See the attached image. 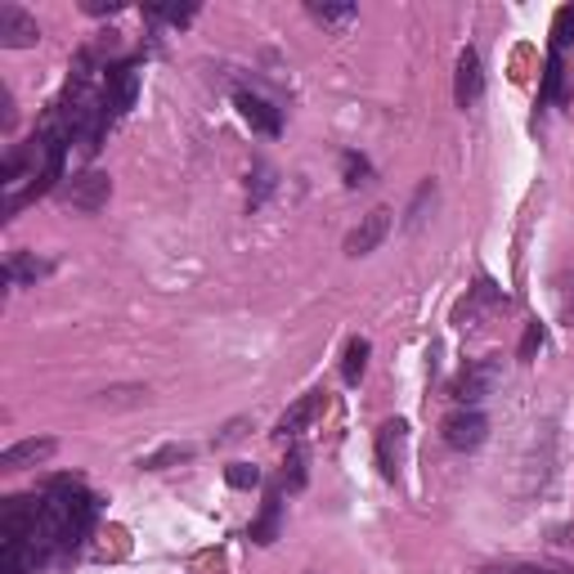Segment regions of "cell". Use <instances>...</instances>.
<instances>
[{
    "mask_svg": "<svg viewBox=\"0 0 574 574\" xmlns=\"http://www.w3.org/2000/svg\"><path fill=\"white\" fill-rule=\"evenodd\" d=\"M341 175H346L351 188L373 184V167H368V158H359V152H346V158H341Z\"/></svg>",
    "mask_w": 574,
    "mask_h": 574,
    "instance_id": "18",
    "label": "cell"
},
{
    "mask_svg": "<svg viewBox=\"0 0 574 574\" xmlns=\"http://www.w3.org/2000/svg\"><path fill=\"white\" fill-rule=\"evenodd\" d=\"M283 485L288 489H305V449H288V463H283Z\"/></svg>",
    "mask_w": 574,
    "mask_h": 574,
    "instance_id": "19",
    "label": "cell"
},
{
    "mask_svg": "<svg viewBox=\"0 0 574 574\" xmlns=\"http://www.w3.org/2000/svg\"><path fill=\"white\" fill-rule=\"evenodd\" d=\"M319 408H323V391H310V395H301L283 417H279V427H274V440H296L305 427H310L315 423V417H319Z\"/></svg>",
    "mask_w": 574,
    "mask_h": 574,
    "instance_id": "10",
    "label": "cell"
},
{
    "mask_svg": "<svg viewBox=\"0 0 574 574\" xmlns=\"http://www.w3.org/2000/svg\"><path fill=\"white\" fill-rule=\"evenodd\" d=\"M480 574H552L548 565H525V561H508V565H485Z\"/></svg>",
    "mask_w": 574,
    "mask_h": 574,
    "instance_id": "25",
    "label": "cell"
},
{
    "mask_svg": "<svg viewBox=\"0 0 574 574\" xmlns=\"http://www.w3.org/2000/svg\"><path fill=\"white\" fill-rule=\"evenodd\" d=\"M552 574H574V570H552Z\"/></svg>",
    "mask_w": 574,
    "mask_h": 574,
    "instance_id": "29",
    "label": "cell"
},
{
    "mask_svg": "<svg viewBox=\"0 0 574 574\" xmlns=\"http://www.w3.org/2000/svg\"><path fill=\"white\" fill-rule=\"evenodd\" d=\"M224 480L234 485V489H256V485H260V472H256L252 463H234V467L224 472Z\"/></svg>",
    "mask_w": 574,
    "mask_h": 574,
    "instance_id": "22",
    "label": "cell"
},
{
    "mask_svg": "<svg viewBox=\"0 0 574 574\" xmlns=\"http://www.w3.org/2000/svg\"><path fill=\"white\" fill-rule=\"evenodd\" d=\"M243 427H247V417H234V423H229V427L216 436V444H234V440L243 436Z\"/></svg>",
    "mask_w": 574,
    "mask_h": 574,
    "instance_id": "27",
    "label": "cell"
},
{
    "mask_svg": "<svg viewBox=\"0 0 574 574\" xmlns=\"http://www.w3.org/2000/svg\"><path fill=\"white\" fill-rule=\"evenodd\" d=\"M118 0H86V14H118Z\"/></svg>",
    "mask_w": 574,
    "mask_h": 574,
    "instance_id": "28",
    "label": "cell"
},
{
    "mask_svg": "<svg viewBox=\"0 0 574 574\" xmlns=\"http://www.w3.org/2000/svg\"><path fill=\"white\" fill-rule=\"evenodd\" d=\"M41 41V27L23 5H0V46L5 50H32Z\"/></svg>",
    "mask_w": 574,
    "mask_h": 574,
    "instance_id": "6",
    "label": "cell"
},
{
    "mask_svg": "<svg viewBox=\"0 0 574 574\" xmlns=\"http://www.w3.org/2000/svg\"><path fill=\"white\" fill-rule=\"evenodd\" d=\"M557 82H561V59L552 54V63H548V76H544V99H552V95H557Z\"/></svg>",
    "mask_w": 574,
    "mask_h": 574,
    "instance_id": "26",
    "label": "cell"
},
{
    "mask_svg": "<svg viewBox=\"0 0 574 574\" xmlns=\"http://www.w3.org/2000/svg\"><path fill=\"white\" fill-rule=\"evenodd\" d=\"M135 95H139V68H135V63L108 68V82H103V108L112 112V118H122L126 108H135Z\"/></svg>",
    "mask_w": 574,
    "mask_h": 574,
    "instance_id": "5",
    "label": "cell"
},
{
    "mask_svg": "<svg viewBox=\"0 0 574 574\" xmlns=\"http://www.w3.org/2000/svg\"><path fill=\"white\" fill-rule=\"evenodd\" d=\"M427 203H436V184H431V180L413 194V207H408V229H417V224L427 220Z\"/></svg>",
    "mask_w": 574,
    "mask_h": 574,
    "instance_id": "21",
    "label": "cell"
},
{
    "mask_svg": "<svg viewBox=\"0 0 574 574\" xmlns=\"http://www.w3.org/2000/svg\"><path fill=\"white\" fill-rule=\"evenodd\" d=\"M499 377H503V364L499 359H480V364H472V368H463V377H457V387H453V395L463 400V408H476L493 387H499Z\"/></svg>",
    "mask_w": 574,
    "mask_h": 574,
    "instance_id": "4",
    "label": "cell"
},
{
    "mask_svg": "<svg viewBox=\"0 0 574 574\" xmlns=\"http://www.w3.org/2000/svg\"><path fill=\"white\" fill-rule=\"evenodd\" d=\"M368 351H373V346H368L364 337H351V341H346V355H341V377H346L351 387H355V381L364 377V368H368Z\"/></svg>",
    "mask_w": 574,
    "mask_h": 574,
    "instance_id": "14",
    "label": "cell"
},
{
    "mask_svg": "<svg viewBox=\"0 0 574 574\" xmlns=\"http://www.w3.org/2000/svg\"><path fill=\"white\" fill-rule=\"evenodd\" d=\"M440 436L449 449L457 453H476L485 440H489V417L480 408H453L444 423H440Z\"/></svg>",
    "mask_w": 574,
    "mask_h": 574,
    "instance_id": "1",
    "label": "cell"
},
{
    "mask_svg": "<svg viewBox=\"0 0 574 574\" xmlns=\"http://www.w3.org/2000/svg\"><path fill=\"white\" fill-rule=\"evenodd\" d=\"M188 457H194V449H188V444H167V449H158V453H148L139 467H144V472H162V467L188 463Z\"/></svg>",
    "mask_w": 574,
    "mask_h": 574,
    "instance_id": "15",
    "label": "cell"
},
{
    "mask_svg": "<svg viewBox=\"0 0 574 574\" xmlns=\"http://www.w3.org/2000/svg\"><path fill=\"white\" fill-rule=\"evenodd\" d=\"M59 198H63L72 211L95 216V211H103L108 198H112V180H108L103 171H82V175H72V180L59 188Z\"/></svg>",
    "mask_w": 574,
    "mask_h": 574,
    "instance_id": "2",
    "label": "cell"
},
{
    "mask_svg": "<svg viewBox=\"0 0 574 574\" xmlns=\"http://www.w3.org/2000/svg\"><path fill=\"white\" fill-rule=\"evenodd\" d=\"M570 46H574V5L557 10V19H552V50L561 54V50H570Z\"/></svg>",
    "mask_w": 574,
    "mask_h": 574,
    "instance_id": "17",
    "label": "cell"
},
{
    "mask_svg": "<svg viewBox=\"0 0 574 574\" xmlns=\"http://www.w3.org/2000/svg\"><path fill=\"white\" fill-rule=\"evenodd\" d=\"M144 14H148V19H162V23H175V27H184V23L194 19L198 10H194V5H148Z\"/></svg>",
    "mask_w": 574,
    "mask_h": 574,
    "instance_id": "20",
    "label": "cell"
},
{
    "mask_svg": "<svg viewBox=\"0 0 574 574\" xmlns=\"http://www.w3.org/2000/svg\"><path fill=\"white\" fill-rule=\"evenodd\" d=\"M539 346H544V328H539V323H529V328H525V337H521V351H516V355H521V364H529Z\"/></svg>",
    "mask_w": 574,
    "mask_h": 574,
    "instance_id": "24",
    "label": "cell"
},
{
    "mask_svg": "<svg viewBox=\"0 0 574 574\" xmlns=\"http://www.w3.org/2000/svg\"><path fill=\"white\" fill-rule=\"evenodd\" d=\"M480 95H485L480 54H476V50H463V54H457V72H453V103H457V108H472Z\"/></svg>",
    "mask_w": 574,
    "mask_h": 574,
    "instance_id": "8",
    "label": "cell"
},
{
    "mask_svg": "<svg viewBox=\"0 0 574 574\" xmlns=\"http://www.w3.org/2000/svg\"><path fill=\"white\" fill-rule=\"evenodd\" d=\"M310 19L323 27H346L359 19V5H310Z\"/></svg>",
    "mask_w": 574,
    "mask_h": 574,
    "instance_id": "16",
    "label": "cell"
},
{
    "mask_svg": "<svg viewBox=\"0 0 574 574\" xmlns=\"http://www.w3.org/2000/svg\"><path fill=\"white\" fill-rule=\"evenodd\" d=\"M234 103H239L243 122H247L252 131H260V135H279V131H283V118H279V108H274L270 99H260V95H252V90H239Z\"/></svg>",
    "mask_w": 574,
    "mask_h": 574,
    "instance_id": "9",
    "label": "cell"
},
{
    "mask_svg": "<svg viewBox=\"0 0 574 574\" xmlns=\"http://www.w3.org/2000/svg\"><path fill=\"white\" fill-rule=\"evenodd\" d=\"M391 234V207H373L351 234H346V256H368L381 247V239Z\"/></svg>",
    "mask_w": 574,
    "mask_h": 574,
    "instance_id": "7",
    "label": "cell"
},
{
    "mask_svg": "<svg viewBox=\"0 0 574 574\" xmlns=\"http://www.w3.org/2000/svg\"><path fill=\"white\" fill-rule=\"evenodd\" d=\"M557 305H561V319L574 328V279L570 274L557 279Z\"/></svg>",
    "mask_w": 574,
    "mask_h": 574,
    "instance_id": "23",
    "label": "cell"
},
{
    "mask_svg": "<svg viewBox=\"0 0 574 574\" xmlns=\"http://www.w3.org/2000/svg\"><path fill=\"white\" fill-rule=\"evenodd\" d=\"M46 270H50V265H46V260H36V256H27V252H19V256H10V260H5V279H10L14 288L36 283Z\"/></svg>",
    "mask_w": 574,
    "mask_h": 574,
    "instance_id": "13",
    "label": "cell"
},
{
    "mask_svg": "<svg viewBox=\"0 0 574 574\" xmlns=\"http://www.w3.org/2000/svg\"><path fill=\"white\" fill-rule=\"evenodd\" d=\"M279 525H283V503H279V493H270V499H265V508H260V516L252 521V544L270 548L279 539Z\"/></svg>",
    "mask_w": 574,
    "mask_h": 574,
    "instance_id": "12",
    "label": "cell"
},
{
    "mask_svg": "<svg viewBox=\"0 0 574 574\" xmlns=\"http://www.w3.org/2000/svg\"><path fill=\"white\" fill-rule=\"evenodd\" d=\"M404 449H408V423H404V417H391V423L377 427V467H381L387 480H400Z\"/></svg>",
    "mask_w": 574,
    "mask_h": 574,
    "instance_id": "3",
    "label": "cell"
},
{
    "mask_svg": "<svg viewBox=\"0 0 574 574\" xmlns=\"http://www.w3.org/2000/svg\"><path fill=\"white\" fill-rule=\"evenodd\" d=\"M54 440L50 436H41V440H19V444H10L5 453H0V467L5 472H23V467H41V463H50L54 457Z\"/></svg>",
    "mask_w": 574,
    "mask_h": 574,
    "instance_id": "11",
    "label": "cell"
}]
</instances>
